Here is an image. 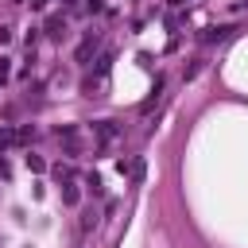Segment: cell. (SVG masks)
<instances>
[{
  "label": "cell",
  "mask_w": 248,
  "mask_h": 248,
  "mask_svg": "<svg viewBox=\"0 0 248 248\" xmlns=\"http://www.w3.org/2000/svg\"><path fill=\"white\" fill-rule=\"evenodd\" d=\"M8 78V58H0V81Z\"/></svg>",
  "instance_id": "obj_7"
},
{
  "label": "cell",
  "mask_w": 248,
  "mask_h": 248,
  "mask_svg": "<svg viewBox=\"0 0 248 248\" xmlns=\"http://www.w3.org/2000/svg\"><path fill=\"white\" fill-rule=\"evenodd\" d=\"M116 136H120V124H116V120H97V124H93V140H97V143H112Z\"/></svg>",
  "instance_id": "obj_1"
},
{
  "label": "cell",
  "mask_w": 248,
  "mask_h": 248,
  "mask_svg": "<svg viewBox=\"0 0 248 248\" xmlns=\"http://www.w3.org/2000/svg\"><path fill=\"white\" fill-rule=\"evenodd\" d=\"M62 198H66V202H70V205H74V202H78V190H74V186H70V182H66V190H62Z\"/></svg>",
  "instance_id": "obj_6"
},
{
  "label": "cell",
  "mask_w": 248,
  "mask_h": 248,
  "mask_svg": "<svg viewBox=\"0 0 248 248\" xmlns=\"http://www.w3.org/2000/svg\"><path fill=\"white\" fill-rule=\"evenodd\" d=\"M229 35V27H209L205 35H202V43H217V39H225Z\"/></svg>",
  "instance_id": "obj_4"
},
{
  "label": "cell",
  "mask_w": 248,
  "mask_h": 248,
  "mask_svg": "<svg viewBox=\"0 0 248 248\" xmlns=\"http://www.w3.org/2000/svg\"><path fill=\"white\" fill-rule=\"evenodd\" d=\"M62 31H66V19H58V16H54V19L46 23V35H50V39H58Z\"/></svg>",
  "instance_id": "obj_3"
},
{
  "label": "cell",
  "mask_w": 248,
  "mask_h": 248,
  "mask_svg": "<svg viewBox=\"0 0 248 248\" xmlns=\"http://www.w3.org/2000/svg\"><path fill=\"white\" fill-rule=\"evenodd\" d=\"M27 167H31V170H46V163H43L39 155H27Z\"/></svg>",
  "instance_id": "obj_5"
},
{
  "label": "cell",
  "mask_w": 248,
  "mask_h": 248,
  "mask_svg": "<svg viewBox=\"0 0 248 248\" xmlns=\"http://www.w3.org/2000/svg\"><path fill=\"white\" fill-rule=\"evenodd\" d=\"M97 50V35H85V43L78 46V62H89V54Z\"/></svg>",
  "instance_id": "obj_2"
}]
</instances>
